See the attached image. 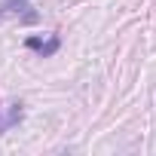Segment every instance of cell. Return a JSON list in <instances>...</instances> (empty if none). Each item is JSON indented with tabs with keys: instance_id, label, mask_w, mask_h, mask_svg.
<instances>
[{
	"instance_id": "1",
	"label": "cell",
	"mask_w": 156,
	"mask_h": 156,
	"mask_svg": "<svg viewBox=\"0 0 156 156\" xmlns=\"http://www.w3.org/2000/svg\"><path fill=\"white\" fill-rule=\"evenodd\" d=\"M9 16H16L22 25H34V22H40V16L31 12L28 0H0V22L9 19Z\"/></svg>"
},
{
	"instance_id": "2",
	"label": "cell",
	"mask_w": 156,
	"mask_h": 156,
	"mask_svg": "<svg viewBox=\"0 0 156 156\" xmlns=\"http://www.w3.org/2000/svg\"><path fill=\"white\" fill-rule=\"evenodd\" d=\"M22 116H25V104H22V101H16V104L9 107V113H6V116H0V135L9 132L16 122H22Z\"/></svg>"
},
{
	"instance_id": "3",
	"label": "cell",
	"mask_w": 156,
	"mask_h": 156,
	"mask_svg": "<svg viewBox=\"0 0 156 156\" xmlns=\"http://www.w3.org/2000/svg\"><path fill=\"white\" fill-rule=\"evenodd\" d=\"M58 49H61V37H58V34H49V37H43V43H40L37 55H40V58H52Z\"/></svg>"
}]
</instances>
